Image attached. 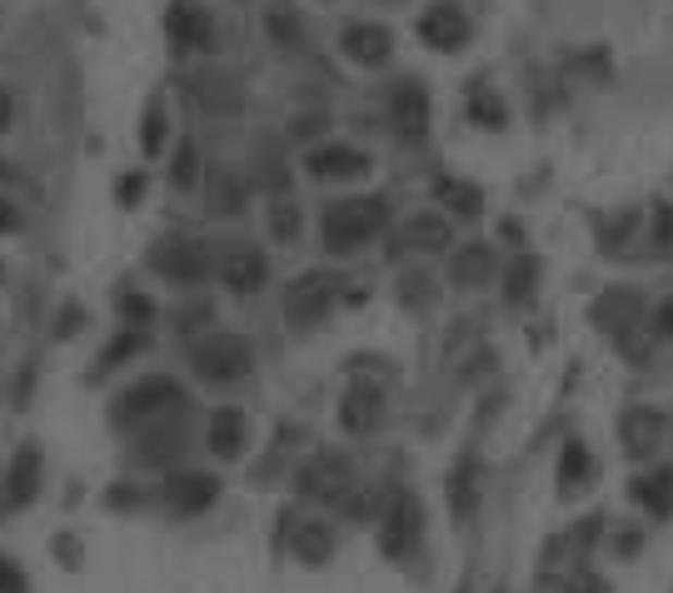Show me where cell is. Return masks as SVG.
Returning <instances> with one entry per match:
<instances>
[{
	"label": "cell",
	"mask_w": 673,
	"mask_h": 593,
	"mask_svg": "<svg viewBox=\"0 0 673 593\" xmlns=\"http://www.w3.org/2000/svg\"><path fill=\"white\" fill-rule=\"evenodd\" d=\"M189 404L185 384H175L170 374H145L135 380L131 390L115 394V409H110V424L115 429H140L150 419H166V415H180Z\"/></svg>",
	"instance_id": "1"
},
{
	"label": "cell",
	"mask_w": 673,
	"mask_h": 593,
	"mask_svg": "<svg viewBox=\"0 0 673 593\" xmlns=\"http://www.w3.org/2000/svg\"><path fill=\"white\" fill-rule=\"evenodd\" d=\"M384 220H390V210H384L379 195H365V200H334L330 210H325L319 235H325V249L350 255V249H359L365 239H375L379 230H384Z\"/></svg>",
	"instance_id": "2"
},
{
	"label": "cell",
	"mask_w": 673,
	"mask_h": 593,
	"mask_svg": "<svg viewBox=\"0 0 673 593\" xmlns=\"http://www.w3.org/2000/svg\"><path fill=\"white\" fill-rule=\"evenodd\" d=\"M249 365H255V355H249V339H240V334H210V339H200L195 345V374L210 384H230V380H245Z\"/></svg>",
	"instance_id": "3"
},
{
	"label": "cell",
	"mask_w": 673,
	"mask_h": 593,
	"mask_svg": "<svg viewBox=\"0 0 673 593\" xmlns=\"http://www.w3.org/2000/svg\"><path fill=\"white\" fill-rule=\"evenodd\" d=\"M419 539H425V509L409 489H394L390 509H384V529H379V548H384V558H409Z\"/></svg>",
	"instance_id": "4"
},
{
	"label": "cell",
	"mask_w": 673,
	"mask_h": 593,
	"mask_svg": "<svg viewBox=\"0 0 673 593\" xmlns=\"http://www.w3.org/2000/svg\"><path fill=\"white\" fill-rule=\"evenodd\" d=\"M150 270L166 274L170 285H200L210 274V249L200 239H160L150 249Z\"/></svg>",
	"instance_id": "5"
},
{
	"label": "cell",
	"mask_w": 673,
	"mask_h": 593,
	"mask_svg": "<svg viewBox=\"0 0 673 593\" xmlns=\"http://www.w3.org/2000/svg\"><path fill=\"white\" fill-rule=\"evenodd\" d=\"M220 498V479L215 474H170L160 489V504H166L175 519H195Z\"/></svg>",
	"instance_id": "6"
},
{
	"label": "cell",
	"mask_w": 673,
	"mask_h": 593,
	"mask_svg": "<svg viewBox=\"0 0 673 593\" xmlns=\"http://www.w3.org/2000/svg\"><path fill=\"white\" fill-rule=\"evenodd\" d=\"M334 285L340 280H330V274H299L290 285V295H284V314L295 324H319L334 305Z\"/></svg>",
	"instance_id": "7"
},
{
	"label": "cell",
	"mask_w": 673,
	"mask_h": 593,
	"mask_svg": "<svg viewBox=\"0 0 673 593\" xmlns=\"http://www.w3.org/2000/svg\"><path fill=\"white\" fill-rule=\"evenodd\" d=\"M299 489H305L309 498H334V504H340V498L355 489L350 459H344V454H315V459L299 469Z\"/></svg>",
	"instance_id": "8"
},
{
	"label": "cell",
	"mask_w": 673,
	"mask_h": 593,
	"mask_svg": "<svg viewBox=\"0 0 673 593\" xmlns=\"http://www.w3.org/2000/svg\"><path fill=\"white\" fill-rule=\"evenodd\" d=\"M185 449H189L185 415H175V424H170V415H166V419H150V424H140L135 454H140L145 464H170V459H180Z\"/></svg>",
	"instance_id": "9"
},
{
	"label": "cell",
	"mask_w": 673,
	"mask_h": 593,
	"mask_svg": "<svg viewBox=\"0 0 673 593\" xmlns=\"http://www.w3.org/2000/svg\"><path fill=\"white\" fill-rule=\"evenodd\" d=\"M40 494V444H21L11 459V469H5V494H0V504L5 509H25L30 498Z\"/></svg>",
	"instance_id": "10"
},
{
	"label": "cell",
	"mask_w": 673,
	"mask_h": 593,
	"mask_svg": "<svg viewBox=\"0 0 673 593\" xmlns=\"http://www.w3.org/2000/svg\"><path fill=\"white\" fill-rule=\"evenodd\" d=\"M265 274H270V260H265L255 245H224L220 255V280L240 295H255L265 285Z\"/></svg>",
	"instance_id": "11"
},
{
	"label": "cell",
	"mask_w": 673,
	"mask_h": 593,
	"mask_svg": "<svg viewBox=\"0 0 673 593\" xmlns=\"http://www.w3.org/2000/svg\"><path fill=\"white\" fill-rule=\"evenodd\" d=\"M390 120L400 125L404 140H419L429 131V90L419 81H400L390 90Z\"/></svg>",
	"instance_id": "12"
},
{
	"label": "cell",
	"mask_w": 673,
	"mask_h": 593,
	"mask_svg": "<svg viewBox=\"0 0 673 593\" xmlns=\"http://www.w3.org/2000/svg\"><path fill=\"white\" fill-rule=\"evenodd\" d=\"M419 40L435 50H460L464 40H469V21H464L460 5L439 0V5H429V11L419 15Z\"/></svg>",
	"instance_id": "13"
},
{
	"label": "cell",
	"mask_w": 673,
	"mask_h": 593,
	"mask_svg": "<svg viewBox=\"0 0 673 593\" xmlns=\"http://www.w3.org/2000/svg\"><path fill=\"white\" fill-rule=\"evenodd\" d=\"M344 55L355 60V65H384L394 50L390 30L384 25H369V21H355V25H344V36H340Z\"/></svg>",
	"instance_id": "14"
},
{
	"label": "cell",
	"mask_w": 673,
	"mask_h": 593,
	"mask_svg": "<svg viewBox=\"0 0 673 593\" xmlns=\"http://www.w3.org/2000/svg\"><path fill=\"white\" fill-rule=\"evenodd\" d=\"M205 444H210L220 459H235V454L249 444V419L240 415V409H230V404L215 409L210 424H205Z\"/></svg>",
	"instance_id": "15"
},
{
	"label": "cell",
	"mask_w": 673,
	"mask_h": 593,
	"mask_svg": "<svg viewBox=\"0 0 673 593\" xmlns=\"http://www.w3.org/2000/svg\"><path fill=\"white\" fill-rule=\"evenodd\" d=\"M170 40H175L180 50H215L210 15L195 11V5H175V11H170Z\"/></svg>",
	"instance_id": "16"
},
{
	"label": "cell",
	"mask_w": 673,
	"mask_h": 593,
	"mask_svg": "<svg viewBox=\"0 0 673 593\" xmlns=\"http://www.w3.org/2000/svg\"><path fill=\"white\" fill-rule=\"evenodd\" d=\"M379 390H369V384H355V390L344 394V409H340V419H344V429L350 434H369V429L379 424Z\"/></svg>",
	"instance_id": "17"
},
{
	"label": "cell",
	"mask_w": 673,
	"mask_h": 593,
	"mask_svg": "<svg viewBox=\"0 0 673 593\" xmlns=\"http://www.w3.org/2000/svg\"><path fill=\"white\" fill-rule=\"evenodd\" d=\"M290 548H295L299 564H309V569H325L334 554V534H330V523H299L295 539H290Z\"/></svg>",
	"instance_id": "18"
},
{
	"label": "cell",
	"mask_w": 673,
	"mask_h": 593,
	"mask_svg": "<svg viewBox=\"0 0 673 593\" xmlns=\"http://www.w3.org/2000/svg\"><path fill=\"white\" fill-rule=\"evenodd\" d=\"M489 274H494V249H489V245L460 249V255H454V264H449V280H454V285H464V289L489 285Z\"/></svg>",
	"instance_id": "19"
},
{
	"label": "cell",
	"mask_w": 673,
	"mask_h": 593,
	"mask_svg": "<svg viewBox=\"0 0 673 593\" xmlns=\"http://www.w3.org/2000/svg\"><path fill=\"white\" fill-rule=\"evenodd\" d=\"M365 155L350 150V145H330V150H315L309 155V175L319 180H340V175H365Z\"/></svg>",
	"instance_id": "20"
},
{
	"label": "cell",
	"mask_w": 673,
	"mask_h": 593,
	"mask_svg": "<svg viewBox=\"0 0 673 593\" xmlns=\"http://www.w3.org/2000/svg\"><path fill=\"white\" fill-rule=\"evenodd\" d=\"M659 434H663V415H659V409H628V415H624V449L653 454Z\"/></svg>",
	"instance_id": "21"
},
{
	"label": "cell",
	"mask_w": 673,
	"mask_h": 593,
	"mask_svg": "<svg viewBox=\"0 0 673 593\" xmlns=\"http://www.w3.org/2000/svg\"><path fill=\"white\" fill-rule=\"evenodd\" d=\"M589 474H594V464H589V454H584V444L568 440L564 459H559V494H579V489L589 484Z\"/></svg>",
	"instance_id": "22"
},
{
	"label": "cell",
	"mask_w": 673,
	"mask_h": 593,
	"mask_svg": "<svg viewBox=\"0 0 673 593\" xmlns=\"http://www.w3.org/2000/svg\"><path fill=\"white\" fill-rule=\"evenodd\" d=\"M145 131H140V145L145 155H160L166 150V135H170V110H166V96H150V106H145V120H140Z\"/></svg>",
	"instance_id": "23"
},
{
	"label": "cell",
	"mask_w": 673,
	"mask_h": 593,
	"mask_svg": "<svg viewBox=\"0 0 673 593\" xmlns=\"http://www.w3.org/2000/svg\"><path fill=\"white\" fill-rule=\"evenodd\" d=\"M404 245H414V249H444L449 245V220H439V214H414L409 225H404Z\"/></svg>",
	"instance_id": "24"
},
{
	"label": "cell",
	"mask_w": 673,
	"mask_h": 593,
	"mask_svg": "<svg viewBox=\"0 0 673 593\" xmlns=\"http://www.w3.org/2000/svg\"><path fill=\"white\" fill-rule=\"evenodd\" d=\"M439 205H449V210L460 214H479L485 210V190L479 185H464V180H439Z\"/></svg>",
	"instance_id": "25"
},
{
	"label": "cell",
	"mask_w": 673,
	"mask_h": 593,
	"mask_svg": "<svg viewBox=\"0 0 673 593\" xmlns=\"http://www.w3.org/2000/svg\"><path fill=\"white\" fill-rule=\"evenodd\" d=\"M145 349V330H135V324H125V330L115 334L106 345V355H100V374H110V369H120L125 359H135Z\"/></svg>",
	"instance_id": "26"
},
{
	"label": "cell",
	"mask_w": 673,
	"mask_h": 593,
	"mask_svg": "<svg viewBox=\"0 0 673 593\" xmlns=\"http://www.w3.org/2000/svg\"><path fill=\"white\" fill-rule=\"evenodd\" d=\"M195 96H200V106H210V110H235L240 106V90H235L230 75H200V81H195Z\"/></svg>",
	"instance_id": "27"
},
{
	"label": "cell",
	"mask_w": 673,
	"mask_h": 593,
	"mask_svg": "<svg viewBox=\"0 0 673 593\" xmlns=\"http://www.w3.org/2000/svg\"><path fill=\"white\" fill-rule=\"evenodd\" d=\"M210 205L220 214H235L245 205V185H240L230 170H210Z\"/></svg>",
	"instance_id": "28"
},
{
	"label": "cell",
	"mask_w": 673,
	"mask_h": 593,
	"mask_svg": "<svg viewBox=\"0 0 673 593\" xmlns=\"http://www.w3.org/2000/svg\"><path fill=\"white\" fill-rule=\"evenodd\" d=\"M634 498L638 504H649L653 514H669L673 509V474H649L634 484Z\"/></svg>",
	"instance_id": "29"
},
{
	"label": "cell",
	"mask_w": 673,
	"mask_h": 593,
	"mask_svg": "<svg viewBox=\"0 0 673 593\" xmlns=\"http://www.w3.org/2000/svg\"><path fill=\"white\" fill-rule=\"evenodd\" d=\"M115 305H120V320H125V324H135V330H145V324L155 320L150 295H140V289H120V295H115Z\"/></svg>",
	"instance_id": "30"
},
{
	"label": "cell",
	"mask_w": 673,
	"mask_h": 593,
	"mask_svg": "<svg viewBox=\"0 0 673 593\" xmlns=\"http://www.w3.org/2000/svg\"><path fill=\"white\" fill-rule=\"evenodd\" d=\"M469 115L479 120V125H489V131H499V125H504V106L489 96L485 85H474V90H469Z\"/></svg>",
	"instance_id": "31"
},
{
	"label": "cell",
	"mask_w": 673,
	"mask_h": 593,
	"mask_svg": "<svg viewBox=\"0 0 673 593\" xmlns=\"http://www.w3.org/2000/svg\"><path fill=\"white\" fill-rule=\"evenodd\" d=\"M270 36L280 40L284 50H299V46H305V25H299V15L274 11V15H270Z\"/></svg>",
	"instance_id": "32"
},
{
	"label": "cell",
	"mask_w": 673,
	"mask_h": 593,
	"mask_svg": "<svg viewBox=\"0 0 673 593\" xmlns=\"http://www.w3.org/2000/svg\"><path fill=\"white\" fill-rule=\"evenodd\" d=\"M474 464L464 459L460 464V474H454V484H449V498H454V514H460V519H469V509H474Z\"/></svg>",
	"instance_id": "33"
},
{
	"label": "cell",
	"mask_w": 673,
	"mask_h": 593,
	"mask_svg": "<svg viewBox=\"0 0 673 593\" xmlns=\"http://www.w3.org/2000/svg\"><path fill=\"white\" fill-rule=\"evenodd\" d=\"M270 230H274V239H295L299 235V210L290 200H274L270 205Z\"/></svg>",
	"instance_id": "34"
},
{
	"label": "cell",
	"mask_w": 673,
	"mask_h": 593,
	"mask_svg": "<svg viewBox=\"0 0 673 593\" xmlns=\"http://www.w3.org/2000/svg\"><path fill=\"white\" fill-rule=\"evenodd\" d=\"M534 274H539V260H519L509 270V299H529L534 295Z\"/></svg>",
	"instance_id": "35"
},
{
	"label": "cell",
	"mask_w": 673,
	"mask_h": 593,
	"mask_svg": "<svg viewBox=\"0 0 673 593\" xmlns=\"http://www.w3.org/2000/svg\"><path fill=\"white\" fill-rule=\"evenodd\" d=\"M0 593H30V579H25V569L15 564V558L0 554Z\"/></svg>",
	"instance_id": "36"
},
{
	"label": "cell",
	"mask_w": 673,
	"mask_h": 593,
	"mask_svg": "<svg viewBox=\"0 0 673 593\" xmlns=\"http://www.w3.org/2000/svg\"><path fill=\"white\" fill-rule=\"evenodd\" d=\"M175 185L185 190V185H195V140H180V150H175Z\"/></svg>",
	"instance_id": "37"
},
{
	"label": "cell",
	"mask_w": 673,
	"mask_h": 593,
	"mask_svg": "<svg viewBox=\"0 0 673 593\" xmlns=\"http://www.w3.org/2000/svg\"><path fill=\"white\" fill-rule=\"evenodd\" d=\"M50 548H56V558L65 564V569H81L85 548H81V539H75V534H56V539H50Z\"/></svg>",
	"instance_id": "38"
},
{
	"label": "cell",
	"mask_w": 673,
	"mask_h": 593,
	"mask_svg": "<svg viewBox=\"0 0 673 593\" xmlns=\"http://www.w3.org/2000/svg\"><path fill=\"white\" fill-rule=\"evenodd\" d=\"M106 504H110V509H140L145 494L135 484H110L106 489Z\"/></svg>",
	"instance_id": "39"
},
{
	"label": "cell",
	"mask_w": 673,
	"mask_h": 593,
	"mask_svg": "<svg viewBox=\"0 0 673 593\" xmlns=\"http://www.w3.org/2000/svg\"><path fill=\"white\" fill-rule=\"evenodd\" d=\"M115 195H120V205H140V195H145V175H140V170L120 180V185H115Z\"/></svg>",
	"instance_id": "40"
},
{
	"label": "cell",
	"mask_w": 673,
	"mask_h": 593,
	"mask_svg": "<svg viewBox=\"0 0 673 593\" xmlns=\"http://www.w3.org/2000/svg\"><path fill=\"white\" fill-rule=\"evenodd\" d=\"M81 324H85L81 305H65V309H60V324H56V334H60V339H71V334L81 330Z\"/></svg>",
	"instance_id": "41"
},
{
	"label": "cell",
	"mask_w": 673,
	"mask_h": 593,
	"mask_svg": "<svg viewBox=\"0 0 673 593\" xmlns=\"http://www.w3.org/2000/svg\"><path fill=\"white\" fill-rule=\"evenodd\" d=\"M659 245L673 249V210L669 205H659Z\"/></svg>",
	"instance_id": "42"
},
{
	"label": "cell",
	"mask_w": 673,
	"mask_h": 593,
	"mask_svg": "<svg viewBox=\"0 0 673 593\" xmlns=\"http://www.w3.org/2000/svg\"><path fill=\"white\" fill-rule=\"evenodd\" d=\"M5 230H21V214H15V205L5 200V195H0V235H5Z\"/></svg>",
	"instance_id": "43"
},
{
	"label": "cell",
	"mask_w": 673,
	"mask_h": 593,
	"mask_svg": "<svg viewBox=\"0 0 673 593\" xmlns=\"http://www.w3.org/2000/svg\"><path fill=\"white\" fill-rule=\"evenodd\" d=\"M11 120H15V106H11V96L0 90V131H11Z\"/></svg>",
	"instance_id": "44"
},
{
	"label": "cell",
	"mask_w": 673,
	"mask_h": 593,
	"mask_svg": "<svg viewBox=\"0 0 673 593\" xmlns=\"http://www.w3.org/2000/svg\"><path fill=\"white\" fill-rule=\"evenodd\" d=\"M659 330H663V334H669V339H673V299H669V305L659 309Z\"/></svg>",
	"instance_id": "45"
},
{
	"label": "cell",
	"mask_w": 673,
	"mask_h": 593,
	"mask_svg": "<svg viewBox=\"0 0 673 593\" xmlns=\"http://www.w3.org/2000/svg\"><path fill=\"white\" fill-rule=\"evenodd\" d=\"M0 180H15V170H11V165H5V160H0Z\"/></svg>",
	"instance_id": "46"
}]
</instances>
